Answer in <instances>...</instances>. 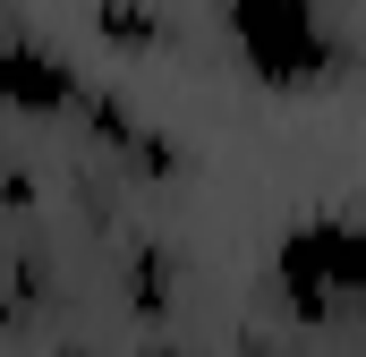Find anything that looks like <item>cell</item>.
<instances>
[{"label": "cell", "mask_w": 366, "mask_h": 357, "mask_svg": "<svg viewBox=\"0 0 366 357\" xmlns=\"http://www.w3.org/2000/svg\"><path fill=\"white\" fill-rule=\"evenodd\" d=\"M222 34L264 94H324L350 69V34H332L324 0H222Z\"/></svg>", "instance_id": "1"}, {"label": "cell", "mask_w": 366, "mask_h": 357, "mask_svg": "<svg viewBox=\"0 0 366 357\" xmlns=\"http://www.w3.org/2000/svg\"><path fill=\"white\" fill-rule=\"evenodd\" d=\"M273 289L298 323L366 315V221L358 213H307L273 238Z\"/></svg>", "instance_id": "2"}, {"label": "cell", "mask_w": 366, "mask_h": 357, "mask_svg": "<svg viewBox=\"0 0 366 357\" xmlns=\"http://www.w3.org/2000/svg\"><path fill=\"white\" fill-rule=\"evenodd\" d=\"M69 102H86V77H77L51 43H34V34H0V111L51 119V111H69Z\"/></svg>", "instance_id": "3"}, {"label": "cell", "mask_w": 366, "mask_h": 357, "mask_svg": "<svg viewBox=\"0 0 366 357\" xmlns=\"http://www.w3.org/2000/svg\"><path fill=\"white\" fill-rule=\"evenodd\" d=\"M94 34L111 51H171V17L154 0H94Z\"/></svg>", "instance_id": "4"}]
</instances>
